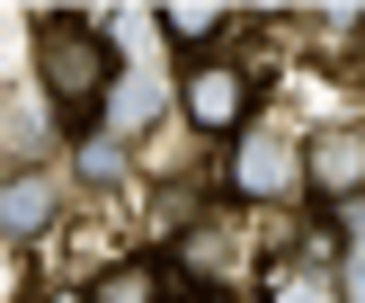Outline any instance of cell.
I'll list each match as a JSON object with an SVG mask.
<instances>
[{"instance_id": "30bf717a", "label": "cell", "mask_w": 365, "mask_h": 303, "mask_svg": "<svg viewBox=\"0 0 365 303\" xmlns=\"http://www.w3.org/2000/svg\"><path fill=\"white\" fill-rule=\"evenodd\" d=\"M267 303H339V267H294V277H277Z\"/></svg>"}, {"instance_id": "8fae6325", "label": "cell", "mask_w": 365, "mask_h": 303, "mask_svg": "<svg viewBox=\"0 0 365 303\" xmlns=\"http://www.w3.org/2000/svg\"><path fill=\"white\" fill-rule=\"evenodd\" d=\"M160 98H170L160 81H125V116H160Z\"/></svg>"}, {"instance_id": "9c48e42d", "label": "cell", "mask_w": 365, "mask_h": 303, "mask_svg": "<svg viewBox=\"0 0 365 303\" xmlns=\"http://www.w3.org/2000/svg\"><path fill=\"white\" fill-rule=\"evenodd\" d=\"M178 250H187V267L205 259V277H223V267H241V250H232V223H205V232H187Z\"/></svg>"}, {"instance_id": "7a4b0ae2", "label": "cell", "mask_w": 365, "mask_h": 303, "mask_svg": "<svg viewBox=\"0 0 365 303\" xmlns=\"http://www.w3.org/2000/svg\"><path fill=\"white\" fill-rule=\"evenodd\" d=\"M178 107H187L196 134H241V116H250V71H241V63H223V53H187Z\"/></svg>"}, {"instance_id": "277c9868", "label": "cell", "mask_w": 365, "mask_h": 303, "mask_svg": "<svg viewBox=\"0 0 365 303\" xmlns=\"http://www.w3.org/2000/svg\"><path fill=\"white\" fill-rule=\"evenodd\" d=\"M241 196H303V152L294 143H277V134H250L241 143Z\"/></svg>"}, {"instance_id": "5b68a950", "label": "cell", "mask_w": 365, "mask_h": 303, "mask_svg": "<svg viewBox=\"0 0 365 303\" xmlns=\"http://www.w3.org/2000/svg\"><path fill=\"white\" fill-rule=\"evenodd\" d=\"M89 303H170V267L160 259H107L89 277Z\"/></svg>"}, {"instance_id": "3957f363", "label": "cell", "mask_w": 365, "mask_h": 303, "mask_svg": "<svg viewBox=\"0 0 365 303\" xmlns=\"http://www.w3.org/2000/svg\"><path fill=\"white\" fill-rule=\"evenodd\" d=\"M303 178H312L321 196H356L365 188V134H356V125L312 134V143H303Z\"/></svg>"}, {"instance_id": "4fadbf2b", "label": "cell", "mask_w": 365, "mask_h": 303, "mask_svg": "<svg viewBox=\"0 0 365 303\" xmlns=\"http://www.w3.org/2000/svg\"><path fill=\"white\" fill-rule=\"evenodd\" d=\"M339 285H348V303H365V250L348 259V277H339Z\"/></svg>"}, {"instance_id": "52a82bcc", "label": "cell", "mask_w": 365, "mask_h": 303, "mask_svg": "<svg viewBox=\"0 0 365 303\" xmlns=\"http://www.w3.org/2000/svg\"><path fill=\"white\" fill-rule=\"evenodd\" d=\"M45 143H53V125L36 116V98H0V152H9V160H36Z\"/></svg>"}, {"instance_id": "8992f818", "label": "cell", "mask_w": 365, "mask_h": 303, "mask_svg": "<svg viewBox=\"0 0 365 303\" xmlns=\"http://www.w3.org/2000/svg\"><path fill=\"white\" fill-rule=\"evenodd\" d=\"M0 232H9V241H36V232H53V178L18 170L9 188H0Z\"/></svg>"}, {"instance_id": "ba28073f", "label": "cell", "mask_w": 365, "mask_h": 303, "mask_svg": "<svg viewBox=\"0 0 365 303\" xmlns=\"http://www.w3.org/2000/svg\"><path fill=\"white\" fill-rule=\"evenodd\" d=\"M160 27H170L178 45H214L232 18H223V9H187V0H170V9H160Z\"/></svg>"}, {"instance_id": "6da1fadb", "label": "cell", "mask_w": 365, "mask_h": 303, "mask_svg": "<svg viewBox=\"0 0 365 303\" xmlns=\"http://www.w3.org/2000/svg\"><path fill=\"white\" fill-rule=\"evenodd\" d=\"M36 81H45L53 116H63L53 134H89L98 107L116 98V45H107L81 9H45L36 18Z\"/></svg>"}, {"instance_id": "7c38bea8", "label": "cell", "mask_w": 365, "mask_h": 303, "mask_svg": "<svg viewBox=\"0 0 365 303\" xmlns=\"http://www.w3.org/2000/svg\"><path fill=\"white\" fill-rule=\"evenodd\" d=\"M81 160H89V178H116V170H125V152H116V143H89Z\"/></svg>"}]
</instances>
